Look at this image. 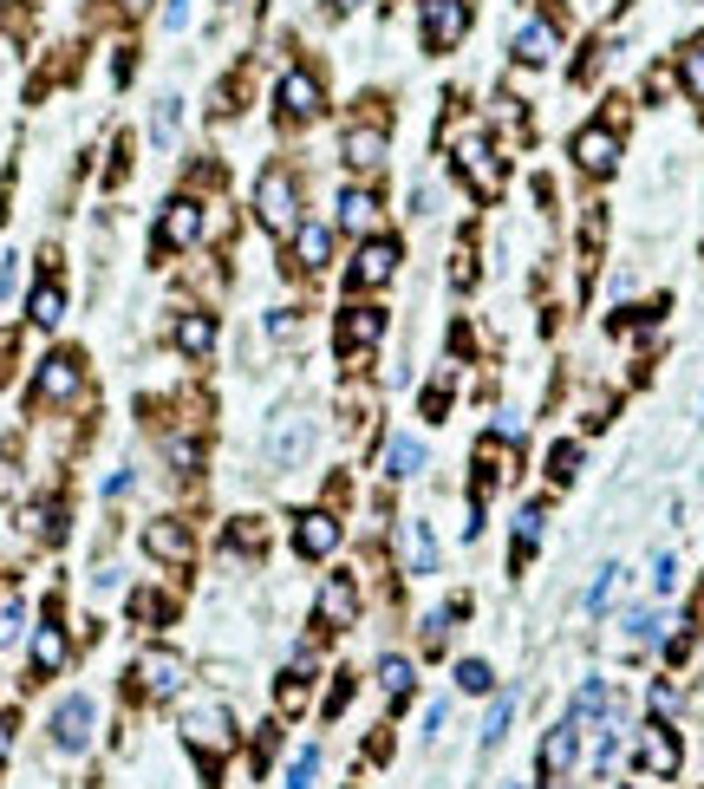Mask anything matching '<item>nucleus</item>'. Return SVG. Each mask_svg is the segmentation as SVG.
I'll return each instance as SVG.
<instances>
[{
    "label": "nucleus",
    "instance_id": "f257e3e1",
    "mask_svg": "<svg viewBox=\"0 0 704 789\" xmlns=\"http://www.w3.org/2000/svg\"><path fill=\"white\" fill-rule=\"evenodd\" d=\"M255 215H261V229H274V235H294V229H300V183H294L287 163H268V170H261V183H255Z\"/></svg>",
    "mask_w": 704,
    "mask_h": 789
},
{
    "label": "nucleus",
    "instance_id": "f03ea898",
    "mask_svg": "<svg viewBox=\"0 0 704 789\" xmlns=\"http://www.w3.org/2000/svg\"><path fill=\"white\" fill-rule=\"evenodd\" d=\"M183 738H189V751L215 770V764L235 751V718H229V705H209V699L189 705V712H183Z\"/></svg>",
    "mask_w": 704,
    "mask_h": 789
},
{
    "label": "nucleus",
    "instance_id": "7ed1b4c3",
    "mask_svg": "<svg viewBox=\"0 0 704 789\" xmlns=\"http://www.w3.org/2000/svg\"><path fill=\"white\" fill-rule=\"evenodd\" d=\"M183 679H189V659L170 653V646H150V653L131 659V692H137V699H176Z\"/></svg>",
    "mask_w": 704,
    "mask_h": 789
},
{
    "label": "nucleus",
    "instance_id": "20e7f679",
    "mask_svg": "<svg viewBox=\"0 0 704 789\" xmlns=\"http://www.w3.org/2000/svg\"><path fill=\"white\" fill-rule=\"evenodd\" d=\"M457 170L477 196H503V163H496V144L483 131H464L457 137Z\"/></svg>",
    "mask_w": 704,
    "mask_h": 789
},
{
    "label": "nucleus",
    "instance_id": "39448f33",
    "mask_svg": "<svg viewBox=\"0 0 704 789\" xmlns=\"http://www.w3.org/2000/svg\"><path fill=\"white\" fill-rule=\"evenodd\" d=\"M85 392V366H78V353H52V359H39V372H33V405H65V398H78Z\"/></svg>",
    "mask_w": 704,
    "mask_h": 789
},
{
    "label": "nucleus",
    "instance_id": "423d86ee",
    "mask_svg": "<svg viewBox=\"0 0 704 789\" xmlns=\"http://www.w3.org/2000/svg\"><path fill=\"white\" fill-rule=\"evenodd\" d=\"M307 451H313V418L307 411H281L268 424V464L274 470H294V464H307Z\"/></svg>",
    "mask_w": 704,
    "mask_h": 789
},
{
    "label": "nucleus",
    "instance_id": "0eeeda50",
    "mask_svg": "<svg viewBox=\"0 0 704 789\" xmlns=\"http://www.w3.org/2000/svg\"><path fill=\"white\" fill-rule=\"evenodd\" d=\"M418 26H424V52H450L470 33V0H424Z\"/></svg>",
    "mask_w": 704,
    "mask_h": 789
},
{
    "label": "nucleus",
    "instance_id": "6e6552de",
    "mask_svg": "<svg viewBox=\"0 0 704 789\" xmlns=\"http://www.w3.org/2000/svg\"><path fill=\"white\" fill-rule=\"evenodd\" d=\"M392 274H398V242H392V235H372V242L353 255V274H346V287H353V294H379Z\"/></svg>",
    "mask_w": 704,
    "mask_h": 789
},
{
    "label": "nucleus",
    "instance_id": "1a4fd4ad",
    "mask_svg": "<svg viewBox=\"0 0 704 789\" xmlns=\"http://www.w3.org/2000/svg\"><path fill=\"white\" fill-rule=\"evenodd\" d=\"M144 555L163 562V568H189L196 562V535L176 516H157V522H144Z\"/></svg>",
    "mask_w": 704,
    "mask_h": 789
},
{
    "label": "nucleus",
    "instance_id": "9d476101",
    "mask_svg": "<svg viewBox=\"0 0 704 789\" xmlns=\"http://www.w3.org/2000/svg\"><path fill=\"white\" fill-rule=\"evenodd\" d=\"M568 157H575L588 176H614V163H620V131H614V124H588V131H575Z\"/></svg>",
    "mask_w": 704,
    "mask_h": 789
},
{
    "label": "nucleus",
    "instance_id": "9b49d317",
    "mask_svg": "<svg viewBox=\"0 0 704 789\" xmlns=\"http://www.w3.org/2000/svg\"><path fill=\"white\" fill-rule=\"evenodd\" d=\"M274 104H281V118H287V124H313V118L326 111V104H320V78H313V72H281Z\"/></svg>",
    "mask_w": 704,
    "mask_h": 789
},
{
    "label": "nucleus",
    "instance_id": "f8f14e48",
    "mask_svg": "<svg viewBox=\"0 0 704 789\" xmlns=\"http://www.w3.org/2000/svg\"><path fill=\"white\" fill-rule=\"evenodd\" d=\"M385 340V313L379 307H353L346 300V313H339V326H333V346L353 359V353H366V346H379Z\"/></svg>",
    "mask_w": 704,
    "mask_h": 789
},
{
    "label": "nucleus",
    "instance_id": "ddd939ff",
    "mask_svg": "<svg viewBox=\"0 0 704 789\" xmlns=\"http://www.w3.org/2000/svg\"><path fill=\"white\" fill-rule=\"evenodd\" d=\"M385 150H392V137H385V124H379V118L346 124V144H339L346 170H379V163H385Z\"/></svg>",
    "mask_w": 704,
    "mask_h": 789
},
{
    "label": "nucleus",
    "instance_id": "4468645a",
    "mask_svg": "<svg viewBox=\"0 0 704 789\" xmlns=\"http://www.w3.org/2000/svg\"><path fill=\"white\" fill-rule=\"evenodd\" d=\"M581 757V718H561L548 738H542V784H561Z\"/></svg>",
    "mask_w": 704,
    "mask_h": 789
},
{
    "label": "nucleus",
    "instance_id": "2eb2a0df",
    "mask_svg": "<svg viewBox=\"0 0 704 789\" xmlns=\"http://www.w3.org/2000/svg\"><path fill=\"white\" fill-rule=\"evenodd\" d=\"M196 235H202V209H196L189 196L163 202V222H157V255H170V248H189Z\"/></svg>",
    "mask_w": 704,
    "mask_h": 789
},
{
    "label": "nucleus",
    "instance_id": "dca6fc26",
    "mask_svg": "<svg viewBox=\"0 0 704 789\" xmlns=\"http://www.w3.org/2000/svg\"><path fill=\"white\" fill-rule=\"evenodd\" d=\"M91 718H98V712H91V699H85V692H72V699L52 712V744H59V751H85V744H91Z\"/></svg>",
    "mask_w": 704,
    "mask_h": 789
},
{
    "label": "nucleus",
    "instance_id": "f3484780",
    "mask_svg": "<svg viewBox=\"0 0 704 789\" xmlns=\"http://www.w3.org/2000/svg\"><path fill=\"white\" fill-rule=\"evenodd\" d=\"M339 548V522L326 516V509H307L300 522H294V555H307V562H326Z\"/></svg>",
    "mask_w": 704,
    "mask_h": 789
},
{
    "label": "nucleus",
    "instance_id": "a211bd4d",
    "mask_svg": "<svg viewBox=\"0 0 704 789\" xmlns=\"http://www.w3.org/2000/svg\"><path fill=\"white\" fill-rule=\"evenodd\" d=\"M353 614H359V581L353 575H326V588H320V627L339 633V627H353Z\"/></svg>",
    "mask_w": 704,
    "mask_h": 789
},
{
    "label": "nucleus",
    "instance_id": "6ab92c4d",
    "mask_svg": "<svg viewBox=\"0 0 704 789\" xmlns=\"http://www.w3.org/2000/svg\"><path fill=\"white\" fill-rule=\"evenodd\" d=\"M509 52H516L522 65H548V59L561 52V33H555V20H522V26H516V39H509Z\"/></svg>",
    "mask_w": 704,
    "mask_h": 789
},
{
    "label": "nucleus",
    "instance_id": "aec40b11",
    "mask_svg": "<svg viewBox=\"0 0 704 789\" xmlns=\"http://www.w3.org/2000/svg\"><path fill=\"white\" fill-rule=\"evenodd\" d=\"M679 764H686L679 738H672L666 725H646V731H640V770H646V777H672Z\"/></svg>",
    "mask_w": 704,
    "mask_h": 789
},
{
    "label": "nucleus",
    "instance_id": "412c9836",
    "mask_svg": "<svg viewBox=\"0 0 704 789\" xmlns=\"http://www.w3.org/2000/svg\"><path fill=\"white\" fill-rule=\"evenodd\" d=\"M398 562H405V575H437V535H431V522H405L398 529Z\"/></svg>",
    "mask_w": 704,
    "mask_h": 789
},
{
    "label": "nucleus",
    "instance_id": "4be33fe9",
    "mask_svg": "<svg viewBox=\"0 0 704 789\" xmlns=\"http://www.w3.org/2000/svg\"><path fill=\"white\" fill-rule=\"evenodd\" d=\"M294 261L300 268H326L333 261V229L326 222H300L294 229Z\"/></svg>",
    "mask_w": 704,
    "mask_h": 789
},
{
    "label": "nucleus",
    "instance_id": "5701e85b",
    "mask_svg": "<svg viewBox=\"0 0 704 789\" xmlns=\"http://www.w3.org/2000/svg\"><path fill=\"white\" fill-rule=\"evenodd\" d=\"M59 666H65V633H59V627L46 620V627L33 633V673H39V679H52Z\"/></svg>",
    "mask_w": 704,
    "mask_h": 789
},
{
    "label": "nucleus",
    "instance_id": "b1692460",
    "mask_svg": "<svg viewBox=\"0 0 704 789\" xmlns=\"http://www.w3.org/2000/svg\"><path fill=\"white\" fill-rule=\"evenodd\" d=\"M176 346L202 359V353L215 346V320H209V313H183V320H176Z\"/></svg>",
    "mask_w": 704,
    "mask_h": 789
},
{
    "label": "nucleus",
    "instance_id": "393cba45",
    "mask_svg": "<svg viewBox=\"0 0 704 789\" xmlns=\"http://www.w3.org/2000/svg\"><path fill=\"white\" fill-rule=\"evenodd\" d=\"M418 470H424V444H418V437H392V451H385V477L405 483V477H418Z\"/></svg>",
    "mask_w": 704,
    "mask_h": 789
},
{
    "label": "nucleus",
    "instance_id": "a878e982",
    "mask_svg": "<svg viewBox=\"0 0 704 789\" xmlns=\"http://www.w3.org/2000/svg\"><path fill=\"white\" fill-rule=\"evenodd\" d=\"M568 718H581V725H588V718H614V692H607V679H588V686L575 692V712H568Z\"/></svg>",
    "mask_w": 704,
    "mask_h": 789
},
{
    "label": "nucleus",
    "instance_id": "bb28decb",
    "mask_svg": "<svg viewBox=\"0 0 704 789\" xmlns=\"http://www.w3.org/2000/svg\"><path fill=\"white\" fill-rule=\"evenodd\" d=\"M372 215H379V196L372 189H339V222L346 229H372Z\"/></svg>",
    "mask_w": 704,
    "mask_h": 789
},
{
    "label": "nucleus",
    "instance_id": "cd10ccee",
    "mask_svg": "<svg viewBox=\"0 0 704 789\" xmlns=\"http://www.w3.org/2000/svg\"><path fill=\"white\" fill-rule=\"evenodd\" d=\"M33 326H59V313H65V294H59V281H46V287H33Z\"/></svg>",
    "mask_w": 704,
    "mask_h": 789
},
{
    "label": "nucleus",
    "instance_id": "c85d7f7f",
    "mask_svg": "<svg viewBox=\"0 0 704 789\" xmlns=\"http://www.w3.org/2000/svg\"><path fill=\"white\" fill-rule=\"evenodd\" d=\"M679 78H686V91L704 104V39H692V46L679 52Z\"/></svg>",
    "mask_w": 704,
    "mask_h": 789
},
{
    "label": "nucleus",
    "instance_id": "c756f323",
    "mask_svg": "<svg viewBox=\"0 0 704 789\" xmlns=\"http://www.w3.org/2000/svg\"><path fill=\"white\" fill-rule=\"evenodd\" d=\"M176 118H183V98H157V118H150V144L157 150L176 137Z\"/></svg>",
    "mask_w": 704,
    "mask_h": 789
},
{
    "label": "nucleus",
    "instance_id": "7c9ffc66",
    "mask_svg": "<svg viewBox=\"0 0 704 789\" xmlns=\"http://www.w3.org/2000/svg\"><path fill=\"white\" fill-rule=\"evenodd\" d=\"M542 522H548L542 509H522V516H516V562H529V555H535V542H542Z\"/></svg>",
    "mask_w": 704,
    "mask_h": 789
},
{
    "label": "nucleus",
    "instance_id": "2f4dec72",
    "mask_svg": "<svg viewBox=\"0 0 704 789\" xmlns=\"http://www.w3.org/2000/svg\"><path fill=\"white\" fill-rule=\"evenodd\" d=\"M379 686H385L392 699H411V659H398V653L379 659Z\"/></svg>",
    "mask_w": 704,
    "mask_h": 789
},
{
    "label": "nucleus",
    "instance_id": "473e14b6",
    "mask_svg": "<svg viewBox=\"0 0 704 789\" xmlns=\"http://www.w3.org/2000/svg\"><path fill=\"white\" fill-rule=\"evenodd\" d=\"M509 718H516V699H496L490 718H483V751H496V744L509 738Z\"/></svg>",
    "mask_w": 704,
    "mask_h": 789
},
{
    "label": "nucleus",
    "instance_id": "72a5a7b5",
    "mask_svg": "<svg viewBox=\"0 0 704 789\" xmlns=\"http://www.w3.org/2000/svg\"><path fill=\"white\" fill-rule=\"evenodd\" d=\"M548 477H555V483H575V477H581V444H555V451H548Z\"/></svg>",
    "mask_w": 704,
    "mask_h": 789
},
{
    "label": "nucleus",
    "instance_id": "f704fd0d",
    "mask_svg": "<svg viewBox=\"0 0 704 789\" xmlns=\"http://www.w3.org/2000/svg\"><path fill=\"white\" fill-rule=\"evenodd\" d=\"M659 633H666V627H659V614H653V607H633V614H627V640H640V646H653Z\"/></svg>",
    "mask_w": 704,
    "mask_h": 789
},
{
    "label": "nucleus",
    "instance_id": "c9c22d12",
    "mask_svg": "<svg viewBox=\"0 0 704 789\" xmlns=\"http://www.w3.org/2000/svg\"><path fill=\"white\" fill-rule=\"evenodd\" d=\"M313 777H320V751L307 744V751H300V757L287 764V789H313Z\"/></svg>",
    "mask_w": 704,
    "mask_h": 789
},
{
    "label": "nucleus",
    "instance_id": "e433bc0d",
    "mask_svg": "<svg viewBox=\"0 0 704 789\" xmlns=\"http://www.w3.org/2000/svg\"><path fill=\"white\" fill-rule=\"evenodd\" d=\"M614 588H620V568H601V575H594V588H588V614H601V607L614 601Z\"/></svg>",
    "mask_w": 704,
    "mask_h": 789
},
{
    "label": "nucleus",
    "instance_id": "4c0bfd02",
    "mask_svg": "<svg viewBox=\"0 0 704 789\" xmlns=\"http://www.w3.org/2000/svg\"><path fill=\"white\" fill-rule=\"evenodd\" d=\"M490 679H496V673H490L483 659H464V666H457V692H490Z\"/></svg>",
    "mask_w": 704,
    "mask_h": 789
},
{
    "label": "nucleus",
    "instance_id": "58836bf2",
    "mask_svg": "<svg viewBox=\"0 0 704 789\" xmlns=\"http://www.w3.org/2000/svg\"><path fill=\"white\" fill-rule=\"evenodd\" d=\"M229 548H248V555H261V522H255V516H242V522L229 529Z\"/></svg>",
    "mask_w": 704,
    "mask_h": 789
},
{
    "label": "nucleus",
    "instance_id": "ea45409f",
    "mask_svg": "<svg viewBox=\"0 0 704 789\" xmlns=\"http://www.w3.org/2000/svg\"><path fill=\"white\" fill-rule=\"evenodd\" d=\"M274 699H281V712H300V705H307V673H287Z\"/></svg>",
    "mask_w": 704,
    "mask_h": 789
},
{
    "label": "nucleus",
    "instance_id": "a19ab883",
    "mask_svg": "<svg viewBox=\"0 0 704 789\" xmlns=\"http://www.w3.org/2000/svg\"><path fill=\"white\" fill-rule=\"evenodd\" d=\"M20 627H26V607H20V601H0V646H13Z\"/></svg>",
    "mask_w": 704,
    "mask_h": 789
},
{
    "label": "nucleus",
    "instance_id": "79ce46f5",
    "mask_svg": "<svg viewBox=\"0 0 704 789\" xmlns=\"http://www.w3.org/2000/svg\"><path fill=\"white\" fill-rule=\"evenodd\" d=\"M131 614L137 620H170V601L163 594H131Z\"/></svg>",
    "mask_w": 704,
    "mask_h": 789
},
{
    "label": "nucleus",
    "instance_id": "37998d69",
    "mask_svg": "<svg viewBox=\"0 0 704 789\" xmlns=\"http://www.w3.org/2000/svg\"><path fill=\"white\" fill-rule=\"evenodd\" d=\"M170 464H176V470H183V477H189V470H196V464H202V451H196V444H189V437H170Z\"/></svg>",
    "mask_w": 704,
    "mask_h": 789
},
{
    "label": "nucleus",
    "instance_id": "c03bdc74",
    "mask_svg": "<svg viewBox=\"0 0 704 789\" xmlns=\"http://www.w3.org/2000/svg\"><path fill=\"white\" fill-rule=\"evenodd\" d=\"M653 588H659V594H672V588H679V562H672V555H659V562H653Z\"/></svg>",
    "mask_w": 704,
    "mask_h": 789
},
{
    "label": "nucleus",
    "instance_id": "a18cd8bd",
    "mask_svg": "<svg viewBox=\"0 0 704 789\" xmlns=\"http://www.w3.org/2000/svg\"><path fill=\"white\" fill-rule=\"evenodd\" d=\"M444 627H450V607H437V614H431V620H424V646H431V653H437V646H444Z\"/></svg>",
    "mask_w": 704,
    "mask_h": 789
},
{
    "label": "nucleus",
    "instance_id": "49530a36",
    "mask_svg": "<svg viewBox=\"0 0 704 789\" xmlns=\"http://www.w3.org/2000/svg\"><path fill=\"white\" fill-rule=\"evenodd\" d=\"M653 712L672 718V712H679V686H653Z\"/></svg>",
    "mask_w": 704,
    "mask_h": 789
},
{
    "label": "nucleus",
    "instance_id": "de8ad7c7",
    "mask_svg": "<svg viewBox=\"0 0 704 789\" xmlns=\"http://www.w3.org/2000/svg\"><path fill=\"white\" fill-rule=\"evenodd\" d=\"M268 333H274L281 346H294V333H300V326H294V313H274V320H268Z\"/></svg>",
    "mask_w": 704,
    "mask_h": 789
},
{
    "label": "nucleus",
    "instance_id": "09e8293b",
    "mask_svg": "<svg viewBox=\"0 0 704 789\" xmlns=\"http://www.w3.org/2000/svg\"><path fill=\"white\" fill-rule=\"evenodd\" d=\"M346 699H353V673H339V686H333V699H326V712H346Z\"/></svg>",
    "mask_w": 704,
    "mask_h": 789
},
{
    "label": "nucleus",
    "instance_id": "8fccbe9b",
    "mask_svg": "<svg viewBox=\"0 0 704 789\" xmlns=\"http://www.w3.org/2000/svg\"><path fill=\"white\" fill-rule=\"evenodd\" d=\"M13 281H20V261H13V255H7V261H0V300H7V294H13Z\"/></svg>",
    "mask_w": 704,
    "mask_h": 789
},
{
    "label": "nucleus",
    "instance_id": "3c124183",
    "mask_svg": "<svg viewBox=\"0 0 704 789\" xmlns=\"http://www.w3.org/2000/svg\"><path fill=\"white\" fill-rule=\"evenodd\" d=\"M163 20H170V26H183V20H189V0H170V7H163Z\"/></svg>",
    "mask_w": 704,
    "mask_h": 789
},
{
    "label": "nucleus",
    "instance_id": "603ef678",
    "mask_svg": "<svg viewBox=\"0 0 704 789\" xmlns=\"http://www.w3.org/2000/svg\"><path fill=\"white\" fill-rule=\"evenodd\" d=\"M7 751H13V725L0 718V757H7Z\"/></svg>",
    "mask_w": 704,
    "mask_h": 789
},
{
    "label": "nucleus",
    "instance_id": "864d4df0",
    "mask_svg": "<svg viewBox=\"0 0 704 789\" xmlns=\"http://www.w3.org/2000/svg\"><path fill=\"white\" fill-rule=\"evenodd\" d=\"M339 7H366V0H339Z\"/></svg>",
    "mask_w": 704,
    "mask_h": 789
},
{
    "label": "nucleus",
    "instance_id": "5fc2aeb1",
    "mask_svg": "<svg viewBox=\"0 0 704 789\" xmlns=\"http://www.w3.org/2000/svg\"><path fill=\"white\" fill-rule=\"evenodd\" d=\"M503 789H522V784H503Z\"/></svg>",
    "mask_w": 704,
    "mask_h": 789
},
{
    "label": "nucleus",
    "instance_id": "6e6d98bb",
    "mask_svg": "<svg viewBox=\"0 0 704 789\" xmlns=\"http://www.w3.org/2000/svg\"><path fill=\"white\" fill-rule=\"evenodd\" d=\"M131 7H144V0H131Z\"/></svg>",
    "mask_w": 704,
    "mask_h": 789
}]
</instances>
